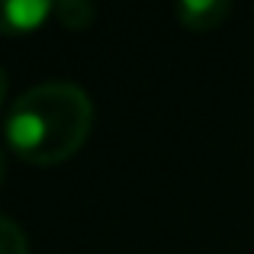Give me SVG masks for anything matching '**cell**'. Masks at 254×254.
I'll return each instance as SVG.
<instances>
[{"label":"cell","mask_w":254,"mask_h":254,"mask_svg":"<svg viewBox=\"0 0 254 254\" xmlns=\"http://www.w3.org/2000/svg\"><path fill=\"white\" fill-rule=\"evenodd\" d=\"M180 26L190 32H209V29H219L222 19L232 13V3L229 0H180L174 6Z\"/></svg>","instance_id":"obj_3"},{"label":"cell","mask_w":254,"mask_h":254,"mask_svg":"<svg viewBox=\"0 0 254 254\" xmlns=\"http://www.w3.org/2000/svg\"><path fill=\"white\" fill-rule=\"evenodd\" d=\"M93 129V103L71 81L36 84L6 113V145L36 168H52L84 148Z\"/></svg>","instance_id":"obj_1"},{"label":"cell","mask_w":254,"mask_h":254,"mask_svg":"<svg viewBox=\"0 0 254 254\" xmlns=\"http://www.w3.org/2000/svg\"><path fill=\"white\" fill-rule=\"evenodd\" d=\"M49 16H55V3L49 0H0V32L6 36L36 32Z\"/></svg>","instance_id":"obj_2"},{"label":"cell","mask_w":254,"mask_h":254,"mask_svg":"<svg viewBox=\"0 0 254 254\" xmlns=\"http://www.w3.org/2000/svg\"><path fill=\"white\" fill-rule=\"evenodd\" d=\"M3 177H6V155H3V148H0V184H3Z\"/></svg>","instance_id":"obj_7"},{"label":"cell","mask_w":254,"mask_h":254,"mask_svg":"<svg viewBox=\"0 0 254 254\" xmlns=\"http://www.w3.org/2000/svg\"><path fill=\"white\" fill-rule=\"evenodd\" d=\"M0 254H29L26 232L6 216H0Z\"/></svg>","instance_id":"obj_5"},{"label":"cell","mask_w":254,"mask_h":254,"mask_svg":"<svg viewBox=\"0 0 254 254\" xmlns=\"http://www.w3.org/2000/svg\"><path fill=\"white\" fill-rule=\"evenodd\" d=\"M93 16H97V10H93L87 0H58L55 3V19L71 32L93 26Z\"/></svg>","instance_id":"obj_4"},{"label":"cell","mask_w":254,"mask_h":254,"mask_svg":"<svg viewBox=\"0 0 254 254\" xmlns=\"http://www.w3.org/2000/svg\"><path fill=\"white\" fill-rule=\"evenodd\" d=\"M3 103H6V71L0 68V110H3Z\"/></svg>","instance_id":"obj_6"}]
</instances>
